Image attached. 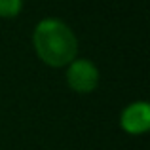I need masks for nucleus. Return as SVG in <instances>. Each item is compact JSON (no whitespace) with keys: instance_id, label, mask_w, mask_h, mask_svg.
<instances>
[{"instance_id":"nucleus-1","label":"nucleus","mask_w":150,"mask_h":150,"mask_svg":"<svg viewBox=\"0 0 150 150\" xmlns=\"http://www.w3.org/2000/svg\"><path fill=\"white\" fill-rule=\"evenodd\" d=\"M36 57L51 69L67 67L78 55V38L63 19L46 17L33 30Z\"/></svg>"},{"instance_id":"nucleus-2","label":"nucleus","mask_w":150,"mask_h":150,"mask_svg":"<svg viewBox=\"0 0 150 150\" xmlns=\"http://www.w3.org/2000/svg\"><path fill=\"white\" fill-rule=\"evenodd\" d=\"M65 80H67V86L74 93L88 95V93H93L97 89V86L101 82V72L93 61L84 57H76L67 65Z\"/></svg>"},{"instance_id":"nucleus-3","label":"nucleus","mask_w":150,"mask_h":150,"mask_svg":"<svg viewBox=\"0 0 150 150\" xmlns=\"http://www.w3.org/2000/svg\"><path fill=\"white\" fill-rule=\"evenodd\" d=\"M120 127L127 135H144L150 127V106L146 101H133L120 112Z\"/></svg>"},{"instance_id":"nucleus-4","label":"nucleus","mask_w":150,"mask_h":150,"mask_svg":"<svg viewBox=\"0 0 150 150\" xmlns=\"http://www.w3.org/2000/svg\"><path fill=\"white\" fill-rule=\"evenodd\" d=\"M23 0H0V17L2 19H13L21 13Z\"/></svg>"}]
</instances>
